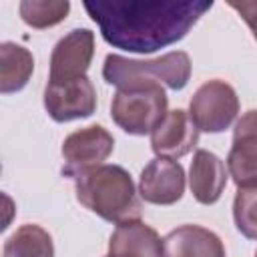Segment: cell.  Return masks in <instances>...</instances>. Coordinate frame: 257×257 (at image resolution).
<instances>
[{
  "label": "cell",
  "mask_w": 257,
  "mask_h": 257,
  "mask_svg": "<svg viewBox=\"0 0 257 257\" xmlns=\"http://www.w3.org/2000/svg\"><path fill=\"white\" fill-rule=\"evenodd\" d=\"M211 6V0L84 2L88 16L98 24L102 38L110 46L141 54L181 40Z\"/></svg>",
  "instance_id": "obj_1"
},
{
  "label": "cell",
  "mask_w": 257,
  "mask_h": 257,
  "mask_svg": "<svg viewBox=\"0 0 257 257\" xmlns=\"http://www.w3.org/2000/svg\"><path fill=\"white\" fill-rule=\"evenodd\" d=\"M169 98L161 84L118 88L110 102L112 120L128 135H147L165 118Z\"/></svg>",
  "instance_id": "obj_4"
},
{
  "label": "cell",
  "mask_w": 257,
  "mask_h": 257,
  "mask_svg": "<svg viewBox=\"0 0 257 257\" xmlns=\"http://www.w3.org/2000/svg\"><path fill=\"white\" fill-rule=\"evenodd\" d=\"M70 10L68 0H24L20 2V16L32 28H48L66 18Z\"/></svg>",
  "instance_id": "obj_17"
},
{
  "label": "cell",
  "mask_w": 257,
  "mask_h": 257,
  "mask_svg": "<svg viewBox=\"0 0 257 257\" xmlns=\"http://www.w3.org/2000/svg\"><path fill=\"white\" fill-rule=\"evenodd\" d=\"M199 141V128L183 108L169 110L151 133V149L163 159H181L193 151Z\"/></svg>",
  "instance_id": "obj_11"
},
{
  "label": "cell",
  "mask_w": 257,
  "mask_h": 257,
  "mask_svg": "<svg viewBox=\"0 0 257 257\" xmlns=\"http://www.w3.org/2000/svg\"><path fill=\"white\" fill-rule=\"evenodd\" d=\"M255 257H257V251H255Z\"/></svg>",
  "instance_id": "obj_20"
},
{
  "label": "cell",
  "mask_w": 257,
  "mask_h": 257,
  "mask_svg": "<svg viewBox=\"0 0 257 257\" xmlns=\"http://www.w3.org/2000/svg\"><path fill=\"white\" fill-rule=\"evenodd\" d=\"M4 257H54L52 237L40 225L26 223L6 239Z\"/></svg>",
  "instance_id": "obj_16"
},
{
  "label": "cell",
  "mask_w": 257,
  "mask_h": 257,
  "mask_svg": "<svg viewBox=\"0 0 257 257\" xmlns=\"http://www.w3.org/2000/svg\"><path fill=\"white\" fill-rule=\"evenodd\" d=\"M74 191L78 203L104 221L122 225L141 219L143 205L137 187L120 165H98L78 173Z\"/></svg>",
  "instance_id": "obj_2"
},
{
  "label": "cell",
  "mask_w": 257,
  "mask_h": 257,
  "mask_svg": "<svg viewBox=\"0 0 257 257\" xmlns=\"http://www.w3.org/2000/svg\"><path fill=\"white\" fill-rule=\"evenodd\" d=\"M227 185V171L223 161L205 149H199L191 161L189 187L193 197L203 205H213L219 201Z\"/></svg>",
  "instance_id": "obj_14"
},
{
  "label": "cell",
  "mask_w": 257,
  "mask_h": 257,
  "mask_svg": "<svg viewBox=\"0 0 257 257\" xmlns=\"http://www.w3.org/2000/svg\"><path fill=\"white\" fill-rule=\"evenodd\" d=\"M34 70L32 52L16 42L0 44V92H16L26 86Z\"/></svg>",
  "instance_id": "obj_15"
},
{
  "label": "cell",
  "mask_w": 257,
  "mask_h": 257,
  "mask_svg": "<svg viewBox=\"0 0 257 257\" xmlns=\"http://www.w3.org/2000/svg\"><path fill=\"white\" fill-rule=\"evenodd\" d=\"M227 4L241 14V18L249 24V28H251V32L257 40V0H241V2L239 0H229Z\"/></svg>",
  "instance_id": "obj_19"
},
{
  "label": "cell",
  "mask_w": 257,
  "mask_h": 257,
  "mask_svg": "<svg viewBox=\"0 0 257 257\" xmlns=\"http://www.w3.org/2000/svg\"><path fill=\"white\" fill-rule=\"evenodd\" d=\"M233 219L241 235L257 239V183L239 187L233 201Z\"/></svg>",
  "instance_id": "obj_18"
},
{
  "label": "cell",
  "mask_w": 257,
  "mask_h": 257,
  "mask_svg": "<svg viewBox=\"0 0 257 257\" xmlns=\"http://www.w3.org/2000/svg\"><path fill=\"white\" fill-rule=\"evenodd\" d=\"M163 257H225L217 233L201 225H181L165 235Z\"/></svg>",
  "instance_id": "obj_12"
},
{
  "label": "cell",
  "mask_w": 257,
  "mask_h": 257,
  "mask_svg": "<svg viewBox=\"0 0 257 257\" xmlns=\"http://www.w3.org/2000/svg\"><path fill=\"white\" fill-rule=\"evenodd\" d=\"M239 112L235 88L225 80H207L189 102V116L203 133H223Z\"/></svg>",
  "instance_id": "obj_5"
},
{
  "label": "cell",
  "mask_w": 257,
  "mask_h": 257,
  "mask_svg": "<svg viewBox=\"0 0 257 257\" xmlns=\"http://www.w3.org/2000/svg\"><path fill=\"white\" fill-rule=\"evenodd\" d=\"M139 193L147 203L173 205L185 193V171L177 161L157 157L141 173Z\"/></svg>",
  "instance_id": "obj_10"
},
{
  "label": "cell",
  "mask_w": 257,
  "mask_h": 257,
  "mask_svg": "<svg viewBox=\"0 0 257 257\" xmlns=\"http://www.w3.org/2000/svg\"><path fill=\"white\" fill-rule=\"evenodd\" d=\"M92 54L94 34L88 28L70 30L52 48L48 82H68L86 76Z\"/></svg>",
  "instance_id": "obj_8"
},
{
  "label": "cell",
  "mask_w": 257,
  "mask_h": 257,
  "mask_svg": "<svg viewBox=\"0 0 257 257\" xmlns=\"http://www.w3.org/2000/svg\"><path fill=\"white\" fill-rule=\"evenodd\" d=\"M44 108L56 122L86 118L96 110V90L88 76L68 82H48L44 88Z\"/></svg>",
  "instance_id": "obj_7"
},
{
  "label": "cell",
  "mask_w": 257,
  "mask_h": 257,
  "mask_svg": "<svg viewBox=\"0 0 257 257\" xmlns=\"http://www.w3.org/2000/svg\"><path fill=\"white\" fill-rule=\"evenodd\" d=\"M102 76L108 84L118 88L165 84L173 90H181L187 86L191 76V58L183 50H173L153 60H135L120 54H108L104 58Z\"/></svg>",
  "instance_id": "obj_3"
},
{
  "label": "cell",
  "mask_w": 257,
  "mask_h": 257,
  "mask_svg": "<svg viewBox=\"0 0 257 257\" xmlns=\"http://www.w3.org/2000/svg\"><path fill=\"white\" fill-rule=\"evenodd\" d=\"M227 167L237 187L257 183V108L247 110L237 120Z\"/></svg>",
  "instance_id": "obj_9"
},
{
  "label": "cell",
  "mask_w": 257,
  "mask_h": 257,
  "mask_svg": "<svg viewBox=\"0 0 257 257\" xmlns=\"http://www.w3.org/2000/svg\"><path fill=\"white\" fill-rule=\"evenodd\" d=\"M112 149H114V139L100 124H92L70 133L62 143V157H64L62 175L74 179L82 171L104 165L102 161L108 159Z\"/></svg>",
  "instance_id": "obj_6"
},
{
  "label": "cell",
  "mask_w": 257,
  "mask_h": 257,
  "mask_svg": "<svg viewBox=\"0 0 257 257\" xmlns=\"http://www.w3.org/2000/svg\"><path fill=\"white\" fill-rule=\"evenodd\" d=\"M106 257H163V241L143 221L122 223L110 235Z\"/></svg>",
  "instance_id": "obj_13"
}]
</instances>
